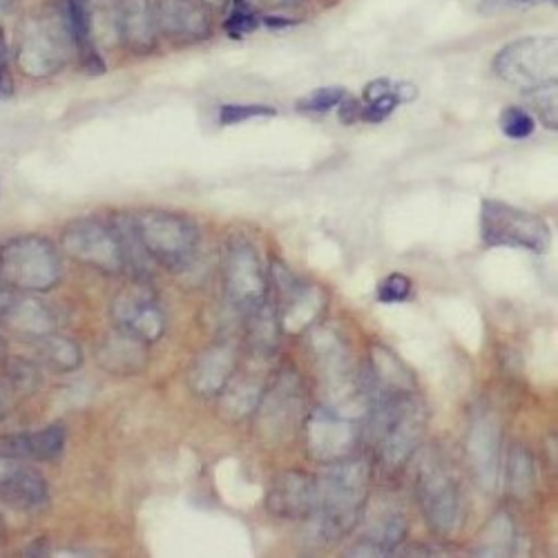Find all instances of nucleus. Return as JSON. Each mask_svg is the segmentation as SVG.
Segmentation results:
<instances>
[{
    "mask_svg": "<svg viewBox=\"0 0 558 558\" xmlns=\"http://www.w3.org/2000/svg\"><path fill=\"white\" fill-rule=\"evenodd\" d=\"M368 492V470L362 460H338L315 483V523L324 536H344L357 523Z\"/></svg>",
    "mask_w": 558,
    "mask_h": 558,
    "instance_id": "1",
    "label": "nucleus"
},
{
    "mask_svg": "<svg viewBox=\"0 0 558 558\" xmlns=\"http://www.w3.org/2000/svg\"><path fill=\"white\" fill-rule=\"evenodd\" d=\"M132 226L146 255L168 268L189 264L199 246L197 223L177 213L148 210L132 217Z\"/></svg>",
    "mask_w": 558,
    "mask_h": 558,
    "instance_id": "2",
    "label": "nucleus"
},
{
    "mask_svg": "<svg viewBox=\"0 0 558 558\" xmlns=\"http://www.w3.org/2000/svg\"><path fill=\"white\" fill-rule=\"evenodd\" d=\"M374 415V434L383 458L391 468H398L423 440L425 417L407 391L380 396Z\"/></svg>",
    "mask_w": 558,
    "mask_h": 558,
    "instance_id": "3",
    "label": "nucleus"
},
{
    "mask_svg": "<svg viewBox=\"0 0 558 558\" xmlns=\"http://www.w3.org/2000/svg\"><path fill=\"white\" fill-rule=\"evenodd\" d=\"M556 52L554 36H527L505 45L494 59V72L500 81L532 92L556 81Z\"/></svg>",
    "mask_w": 558,
    "mask_h": 558,
    "instance_id": "4",
    "label": "nucleus"
},
{
    "mask_svg": "<svg viewBox=\"0 0 558 558\" xmlns=\"http://www.w3.org/2000/svg\"><path fill=\"white\" fill-rule=\"evenodd\" d=\"M481 238L487 246L545 253L549 248V226L534 213L485 199L481 206Z\"/></svg>",
    "mask_w": 558,
    "mask_h": 558,
    "instance_id": "5",
    "label": "nucleus"
},
{
    "mask_svg": "<svg viewBox=\"0 0 558 558\" xmlns=\"http://www.w3.org/2000/svg\"><path fill=\"white\" fill-rule=\"evenodd\" d=\"M0 277L27 291H48L61 277V262L50 242L23 238L0 253Z\"/></svg>",
    "mask_w": 558,
    "mask_h": 558,
    "instance_id": "6",
    "label": "nucleus"
},
{
    "mask_svg": "<svg viewBox=\"0 0 558 558\" xmlns=\"http://www.w3.org/2000/svg\"><path fill=\"white\" fill-rule=\"evenodd\" d=\"M72 45L74 43L61 10L40 16L23 34L19 48V65L29 76L54 74L63 68Z\"/></svg>",
    "mask_w": 558,
    "mask_h": 558,
    "instance_id": "7",
    "label": "nucleus"
},
{
    "mask_svg": "<svg viewBox=\"0 0 558 558\" xmlns=\"http://www.w3.org/2000/svg\"><path fill=\"white\" fill-rule=\"evenodd\" d=\"M223 284L226 295L235 308L251 315L264 308L268 279L255 248L248 242L235 240L230 244L223 264Z\"/></svg>",
    "mask_w": 558,
    "mask_h": 558,
    "instance_id": "8",
    "label": "nucleus"
},
{
    "mask_svg": "<svg viewBox=\"0 0 558 558\" xmlns=\"http://www.w3.org/2000/svg\"><path fill=\"white\" fill-rule=\"evenodd\" d=\"M65 251L83 264L99 270L119 272L125 270L123 248L114 226H106L97 219L74 221L63 235Z\"/></svg>",
    "mask_w": 558,
    "mask_h": 558,
    "instance_id": "9",
    "label": "nucleus"
},
{
    "mask_svg": "<svg viewBox=\"0 0 558 558\" xmlns=\"http://www.w3.org/2000/svg\"><path fill=\"white\" fill-rule=\"evenodd\" d=\"M417 496H421V507L425 519L438 534H451L460 514V496L451 476L436 468V464H425L421 478H417Z\"/></svg>",
    "mask_w": 558,
    "mask_h": 558,
    "instance_id": "10",
    "label": "nucleus"
},
{
    "mask_svg": "<svg viewBox=\"0 0 558 558\" xmlns=\"http://www.w3.org/2000/svg\"><path fill=\"white\" fill-rule=\"evenodd\" d=\"M112 317L121 333L136 342H155L166 329V317L159 302L142 289L123 291L112 304Z\"/></svg>",
    "mask_w": 558,
    "mask_h": 558,
    "instance_id": "11",
    "label": "nucleus"
},
{
    "mask_svg": "<svg viewBox=\"0 0 558 558\" xmlns=\"http://www.w3.org/2000/svg\"><path fill=\"white\" fill-rule=\"evenodd\" d=\"M355 427L333 409H319L306 423V447L324 464L344 460L355 445Z\"/></svg>",
    "mask_w": 558,
    "mask_h": 558,
    "instance_id": "12",
    "label": "nucleus"
},
{
    "mask_svg": "<svg viewBox=\"0 0 558 558\" xmlns=\"http://www.w3.org/2000/svg\"><path fill=\"white\" fill-rule=\"evenodd\" d=\"M155 19L159 34L174 43H195L210 36L213 25L199 0H157Z\"/></svg>",
    "mask_w": 558,
    "mask_h": 558,
    "instance_id": "13",
    "label": "nucleus"
},
{
    "mask_svg": "<svg viewBox=\"0 0 558 558\" xmlns=\"http://www.w3.org/2000/svg\"><path fill=\"white\" fill-rule=\"evenodd\" d=\"M119 34L125 48L134 54H148L157 48L159 27L150 0H121Z\"/></svg>",
    "mask_w": 558,
    "mask_h": 558,
    "instance_id": "14",
    "label": "nucleus"
},
{
    "mask_svg": "<svg viewBox=\"0 0 558 558\" xmlns=\"http://www.w3.org/2000/svg\"><path fill=\"white\" fill-rule=\"evenodd\" d=\"M266 505L279 519L308 517L315 507V483L306 474H282L275 478Z\"/></svg>",
    "mask_w": 558,
    "mask_h": 558,
    "instance_id": "15",
    "label": "nucleus"
},
{
    "mask_svg": "<svg viewBox=\"0 0 558 558\" xmlns=\"http://www.w3.org/2000/svg\"><path fill=\"white\" fill-rule=\"evenodd\" d=\"M275 275L282 279V291H284V315H282V324L284 329L293 336L302 333L308 324H313V319L319 315L324 302H322V293L313 287H304L300 284L295 277L289 275L287 268L277 266Z\"/></svg>",
    "mask_w": 558,
    "mask_h": 558,
    "instance_id": "16",
    "label": "nucleus"
},
{
    "mask_svg": "<svg viewBox=\"0 0 558 558\" xmlns=\"http://www.w3.org/2000/svg\"><path fill=\"white\" fill-rule=\"evenodd\" d=\"M68 32L72 36L74 48L78 52L81 65L87 74H104L106 63L97 52L95 38H92V14L87 0H63L61 5Z\"/></svg>",
    "mask_w": 558,
    "mask_h": 558,
    "instance_id": "17",
    "label": "nucleus"
},
{
    "mask_svg": "<svg viewBox=\"0 0 558 558\" xmlns=\"http://www.w3.org/2000/svg\"><path fill=\"white\" fill-rule=\"evenodd\" d=\"M498 447H500L498 425L492 421V417H478L468 436V451L481 485H485L487 489L496 487Z\"/></svg>",
    "mask_w": 558,
    "mask_h": 558,
    "instance_id": "18",
    "label": "nucleus"
},
{
    "mask_svg": "<svg viewBox=\"0 0 558 558\" xmlns=\"http://www.w3.org/2000/svg\"><path fill=\"white\" fill-rule=\"evenodd\" d=\"M65 447V429L52 425L38 434H23L0 442V456L27 460H54Z\"/></svg>",
    "mask_w": 558,
    "mask_h": 558,
    "instance_id": "19",
    "label": "nucleus"
},
{
    "mask_svg": "<svg viewBox=\"0 0 558 558\" xmlns=\"http://www.w3.org/2000/svg\"><path fill=\"white\" fill-rule=\"evenodd\" d=\"M0 498H5L10 505L21 509H38L48 500V487H45V481L36 472L16 468L3 487H0Z\"/></svg>",
    "mask_w": 558,
    "mask_h": 558,
    "instance_id": "20",
    "label": "nucleus"
},
{
    "mask_svg": "<svg viewBox=\"0 0 558 558\" xmlns=\"http://www.w3.org/2000/svg\"><path fill=\"white\" fill-rule=\"evenodd\" d=\"M5 317L8 327L16 333L23 336H32V338H40L48 336L54 331V317L52 313L40 306L38 302H21V304H10L8 311L0 315Z\"/></svg>",
    "mask_w": 558,
    "mask_h": 558,
    "instance_id": "21",
    "label": "nucleus"
},
{
    "mask_svg": "<svg viewBox=\"0 0 558 558\" xmlns=\"http://www.w3.org/2000/svg\"><path fill=\"white\" fill-rule=\"evenodd\" d=\"M232 360L230 351L226 349H213L208 355H204L195 368L193 380H195V389H199L204 396L210 393H219L221 387L228 383V376L232 371Z\"/></svg>",
    "mask_w": 558,
    "mask_h": 558,
    "instance_id": "22",
    "label": "nucleus"
},
{
    "mask_svg": "<svg viewBox=\"0 0 558 558\" xmlns=\"http://www.w3.org/2000/svg\"><path fill=\"white\" fill-rule=\"evenodd\" d=\"M509 487L517 496H527L534 487V460L523 447H514L509 453Z\"/></svg>",
    "mask_w": 558,
    "mask_h": 558,
    "instance_id": "23",
    "label": "nucleus"
},
{
    "mask_svg": "<svg viewBox=\"0 0 558 558\" xmlns=\"http://www.w3.org/2000/svg\"><path fill=\"white\" fill-rule=\"evenodd\" d=\"M306 5V0H235V8L244 10L253 16L268 19V16H279L287 12H298Z\"/></svg>",
    "mask_w": 558,
    "mask_h": 558,
    "instance_id": "24",
    "label": "nucleus"
},
{
    "mask_svg": "<svg viewBox=\"0 0 558 558\" xmlns=\"http://www.w3.org/2000/svg\"><path fill=\"white\" fill-rule=\"evenodd\" d=\"M43 353L52 366H57L61 371H72L81 364L78 347L65 338H48V342H45V347H43Z\"/></svg>",
    "mask_w": 558,
    "mask_h": 558,
    "instance_id": "25",
    "label": "nucleus"
},
{
    "mask_svg": "<svg viewBox=\"0 0 558 558\" xmlns=\"http://www.w3.org/2000/svg\"><path fill=\"white\" fill-rule=\"evenodd\" d=\"M498 123H500L502 134L509 136V138H527L536 130L534 117L530 112H525L523 108H517V106L505 108Z\"/></svg>",
    "mask_w": 558,
    "mask_h": 558,
    "instance_id": "26",
    "label": "nucleus"
},
{
    "mask_svg": "<svg viewBox=\"0 0 558 558\" xmlns=\"http://www.w3.org/2000/svg\"><path fill=\"white\" fill-rule=\"evenodd\" d=\"M532 106H534L538 119L543 121V125L549 128V130H556V125H558V112H556V81L532 89Z\"/></svg>",
    "mask_w": 558,
    "mask_h": 558,
    "instance_id": "27",
    "label": "nucleus"
},
{
    "mask_svg": "<svg viewBox=\"0 0 558 558\" xmlns=\"http://www.w3.org/2000/svg\"><path fill=\"white\" fill-rule=\"evenodd\" d=\"M344 97H347L344 87H319V89L311 92L308 97L300 99L298 108L306 110V112H329L336 106H340Z\"/></svg>",
    "mask_w": 558,
    "mask_h": 558,
    "instance_id": "28",
    "label": "nucleus"
},
{
    "mask_svg": "<svg viewBox=\"0 0 558 558\" xmlns=\"http://www.w3.org/2000/svg\"><path fill=\"white\" fill-rule=\"evenodd\" d=\"M411 295V279L404 275H389L385 277L383 282L378 284L376 298L383 304H398V302H407Z\"/></svg>",
    "mask_w": 558,
    "mask_h": 558,
    "instance_id": "29",
    "label": "nucleus"
},
{
    "mask_svg": "<svg viewBox=\"0 0 558 558\" xmlns=\"http://www.w3.org/2000/svg\"><path fill=\"white\" fill-rule=\"evenodd\" d=\"M275 117V108L270 106H221L219 123L221 125H240L251 119Z\"/></svg>",
    "mask_w": 558,
    "mask_h": 558,
    "instance_id": "30",
    "label": "nucleus"
},
{
    "mask_svg": "<svg viewBox=\"0 0 558 558\" xmlns=\"http://www.w3.org/2000/svg\"><path fill=\"white\" fill-rule=\"evenodd\" d=\"M398 106H400V101H398V97L393 95V87H391L389 95H385V97H380V99H376V101L366 104V106L362 108V112H360V119L366 121V123H380V121H385L389 114H393V110H396Z\"/></svg>",
    "mask_w": 558,
    "mask_h": 558,
    "instance_id": "31",
    "label": "nucleus"
},
{
    "mask_svg": "<svg viewBox=\"0 0 558 558\" xmlns=\"http://www.w3.org/2000/svg\"><path fill=\"white\" fill-rule=\"evenodd\" d=\"M257 25H259V19H257V16H253V14H248V12L235 8V10H232L230 19L226 21V32H228L230 38H244L246 34L255 32Z\"/></svg>",
    "mask_w": 558,
    "mask_h": 558,
    "instance_id": "32",
    "label": "nucleus"
},
{
    "mask_svg": "<svg viewBox=\"0 0 558 558\" xmlns=\"http://www.w3.org/2000/svg\"><path fill=\"white\" fill-rule=\"evenodd\" d=\"M556 0H483L481 12L483 14H496L507 10H527L536 5H551Z\"/></svg>",
    "mask_w": 558,
    "mask_h": 558,
    "instance_id": "33",
    "label": "nucleus"
},
{
    "mask_svg": "<svg viewBox=\"0 0 558 558\" xmlns=\"http://www.w3.org/2000/svg\"><path fill=\"white\" fill-rule=\"evenodd\" d=\"M12 92H14V81L10 72V50H8L5 32L0 29V99L12 97Z\"/></svg>",
    "mask_w": 558,
    "mask_h": 558,
    "instance_id": "34",
    "label": "nucleus"
},
{
    "mask_svg": "<svg viewBox=\"0 0 558 558\" xmlns=\"http://www.w3.org/2000/svg\"><path fill=\"white\" fill-rule=\"evenodd\" d=\"M391 81L389 78H378V81H371L366 87H364V101L366 104H371V101H376V99H380V97H385V95H389L391 92Z\"/></svg>",
    "mask_w": 558,
    "mask_h": 558,
    "instance_id": "35",
    "label": "nucleus"
},
{
    "mask_svg": "<svg viewBox=\"0 0 558 558\" xmlns=\"http://www.w3.org/2000/svg\"><path fill=\"white\" fill-rule=\"evenodd\" d=\"M360 112H362V104H360V101L349 99V97L342 99V104H340V121H342L344 125L355 123V121L360 119Z\"/></svg>",
    "mask_w": 558,
    "mask_h": 558,
    "instance_id": "36",
    "label": "nucleus"
},
{
    "mask_svg": "<svg viewBox=\"0 0 558 558\" xmlns=\"http://www.w3.org/2000/svg\"><path fill=\"white\" fill-rule=\"evenodd\" d=\"M393 95L398 97L400 104H407V101H411V99L417 97V89H415V85L398 83V85H393Z\"/></svg>",
    "mask_w": 558,
    "mask_h": 558,
    "instance_id": "37",
    "label": "nucleus"
},
{
    "mask_svg": "<svg viewBox=\"0 0 558 558\" xmlns=\"http://www.w3.org/2000/svg\"><path fill=\"white\" fill-rule=\"evenodd\" d=\"M16 470V464L10 460V458H5V456H0V487H3V483L10 478V474Z\"/></svg>",
    "mask_w": 558,
    "mask_h": 558,
    "instance_id": "38",
    "label": "nucleus"
},
{
    "mask_svg": "<svg viewBox=\"0 0 558 558\" xmlns=\"http://www.w3.org/2000/svg\"><path fill=\"white\" fill-rule=\"evenodd\" d=\"M10 304H12V298H10V291H8V282L3 277H0V315L8 311Z\"/></svg>",
    "mask_w": 558,
    "mask_h": 558,
    "instance_id": "39",
    "label": "nucleus"
},
{
    "mask_svg": "<svg viewBox=\"0 0 558 558\" xmlns=\"http://www.w3.org/2000/svg\"><path fill=\"white\" fill-rule=\"evenodd\" d=\"M199 3L206 8V10H215V12H221L230 5V0H199Z\"/></svg>",
    "mask_w": 558,
    "mask_h": 558,
    "instance_id": "40",
    "label": "nucleus"
},
{
    "mask_svg": "<svg viewBox=\"0 0 558 558\" xmlns=\"http://www.w3.org/2000/svg\"><path fill=\"white\" fill-rule=\"evenodd\" d=\"M0 3H3V5H10V3H12V0H0Z\"/></svg>",
    "mask_w": 558,
    "mask_h": 558,
    "instance_id": "41",
    "label": "nucleus"
},
{
    "mask_svg": "<svg viewBox=\"0 0 558 558\" xmlns=\"http://www.w3.org/2000/svg\"><path fill=\"white\" fill-rule=\"evenodd\" d=\"M0 353H3V347H0Z\"/></svg>",
    "mask_w": 558,
    "mask_h": 558,
    "instance_id": "42",
    "label": "nucleus"
},
{
    "mask_svg": "<svg viewBox=\"0 0 558 558\" xmlns=\"http://www.w3.org/2000/svg\"><path fill=\"white\" fill-rule=\"evenodd\" d=\"M0 527H3V525H0Z\"/></svg>",
    "mask_w": 558,
    "mask_h": 558,
    "instance_id": "43",
    "label": "nucleus"
}]
</instances>
